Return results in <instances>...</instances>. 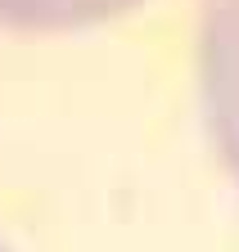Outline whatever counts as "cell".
Instances as JSON below:
<instances>
[{
	"mask_svg": "<svg viewBox=\"0 0 239 252\" xmlns=\"http://www.w3.org/2000/svg\"><path fill=\"white\" fill-rule=\"evenodd\" d=\"M199 72L207 126L217 135L230 176L239 180V0H203Z\"/></svg>",
	"mask_w": 239,
	"mask_h": 252,
	"instance_id": "cell-1",
	"label": "cell"
},
{
	"mask_svg": "<svg viewBox=\"0 0 239 252\" xmlns=\"http://www.w3.org/2000/svg\"><path fill=\"white\" fill-rule=\"evenodd\" d=\"M131 5H140V0H0V27H32V32L81 27L108 14H122Z\"/></svg>",
	"mask_w": 239,
	"mask_h": 252,
	"instance_id": "cell-2",
	"label": "cell"
},
{
	"mask_svg": "<svg viewBox=\"0 0 239 252\" xmlns=\"http://www.w3.org/2000/svg\"><path fill=\"white\" fill-rule=\"evenodd\" d=\"M0 252H9V248H5V243H0Z\"/></svg>",
	"mask_w": 239,
	"mask_h": 252,
	"instance_id": "cell-3",
	"label": "cell"
}]
</instances>
